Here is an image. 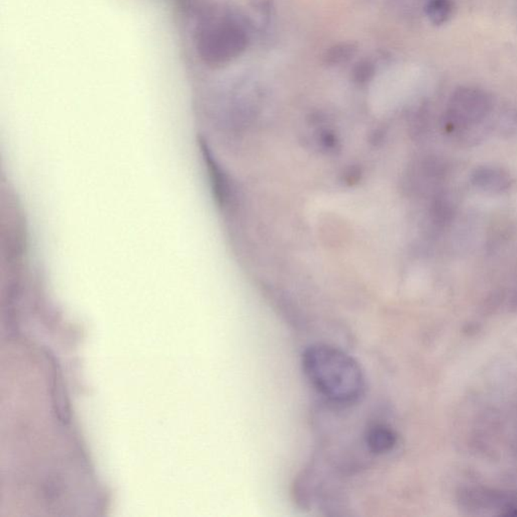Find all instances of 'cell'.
<instances>
[{
	"mask_svg": "<svg viewBox=\"0 0 517 517\" xmlns=\"http://www.w3.org/2000/svg\"><path fill=\"white\" fill-rule=\"evenodd\" d=\"M302 367L311 385L334 403H355L364 393L365 378L360 366L337 348L311 346L302 356Z\"/></svg>",
	"mask_w": 517,
	"mask_h": 517,
	"instance_id": "cell-1",
	"label": "cell"
},
{
	"mask_svg": "<svg viewBox=\"0 0 517 517\" xmlns=\"http://www.w3.org/2000/svg\"><path fill=\"white\" fill-rule=\"evenodd\" d=\"M194 41L202 62L218 68L243 53L248 44V36L235 16L214 8L199 17Z\"/></svg>",
	"mask_w": 517,
	"mask_h": 517,
	"instance_id": "cell-2",
	"label": "cell"
},
{
	"mask_svg": "<svg viewBox=\"0 0 517 517\" xmlns=\"http://www.w3.org/2000/svg\"><path fill=\"white\" fill-rule=\"evenodd\" d=\"M471 182L487 193H503L511 188L514 180L505 169L497 166H480L472 172Z\"/></svg>",
	"mask_w": 517,
	"mask_h": 517,
	"instance_id": "cell-3",
	"label": "cell"
},
{
	"mask_svg": "<svg viewBox=\"0 0 517 517\" xmlns=\"http://www.w3.org/2000/svg\"><path fill=\"white\" fill-rule=\"evenodd\" d=\"M397 436L390 428L384 425H376L370 428L366 434V443L374 454H386L394 449Z\"/></svg>",
	"mask_w": 517,
	"mask_h": 517,
	"instance_id": "cell-4",
	"label": "cell"
},
{
	"mask_svg": "<svg viewBox=\"0 0 517 517\" xmlns=\"http://www.w3.org/2000/svg\"><path fill=\"white\" fill-rule=\"evenodd\" d=\"M358 51L354 43H339L330 47L324 56V61L328 66H339L352 60Z\"/></svg>",
	"mask_w": 517,
	"mask_h": 517,
	"instance_id": "cell-5",
	"label": "cell"
},
{
	"mask_svg": "<svg viewBox=\"0 0 517 517\" xmlns=\"http://www.w3.org/2000/svg\"><path fill=\"white\" fill-rule=\"evenodd\" d=\"M425 10L430 21L434 25H441L451 19L454 4L452 0H430Z\"/></svg>",
	"mask_w": 517,
	"mask_h": 517,
	"instance_id": "cell-6",
	"label": "cell"
},
{
	"mask_svg": "<svg viewBox=\"0 0 517 517\" xmlns=\"http://www.w3.org/2000/svg\"><path fill=\"white\" fill-rule=\"evenodd\" d=\"M454 213H455V207L450 198L441 196L434 201L432 215L436 222L447 224L452 220Z\"/></svg>",
	"mask_w": 517,
	"mask_h": 517,
	"instance_id": "cell-7",
	"label": "cell"
},
{
	"mask_svg": "<svg viewBox=\"0 0 517 517\" xmlns=\"http://www.w3.org/2000/svg\"><path fill=\"white\" fill-rule=\"evenodd\" d=\"M375 74V66L373 63L363 60L357 63L352 70V79L358 85H364L371 81Z\"/></svg>",
	"mask_w": 517,
	"mask_h": 517,
	"instance_id": "cell-8",
	"label": "cell"
},
{
	"mask_svg": "<svg viewBox=\"0 0 517 517\" xmlns=\"http://www.w3.org/2000/svg\"><path fill=\"white\" fill-rule=\"evenodd\" d=\"M509 305L512 308L517 309V289L512 293L511 297H510Z\"/></svg>",
	"mask_w": 517,
	"mask_h": 517,
	"instance_id": "cell-9",
	"label": "cell"
}]
</instances>
